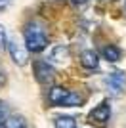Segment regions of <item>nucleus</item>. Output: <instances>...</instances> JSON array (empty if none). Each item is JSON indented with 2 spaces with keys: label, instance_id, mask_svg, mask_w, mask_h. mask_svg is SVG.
I'll use <instances>...</instances> for the list:
<instances>
[{
  "label": "nucleus",
  "instance_id": "obj_1",
  "mask_svg": "<svg viewBox=\"0 0 126 128\" xmlns=\"http://www.w3.org/2000/svg\"><path fill=\"white\" fill-rule=\"evenodd\" d=\"M25 44L31 52H40V50L46 48L48 34H46V29L38 21L27 23V27H25Z\"/></svg>",
  "mask_w": 126,
  "mask_h": 128
},
{
  "label": "nucleus",
  "instance_id": "obj_2",
  "mask_svg": "<svg viewBox=\"0 0 126 128\" xmlns=\"http://www.w3.org/2000/svg\"><path fill=\"white\" fill-rule=\"evenodd\" d=\"M8 50H10L12 59H14L17 65H25L27 63V59H29V56H27V48L23 46V42H21L19 38H12L10 42H8Z\"/></svg>",
  "mask_w": 126,
  "mask_h": 128
},
{
  "label": "nucleus",
  "instance_id": "obj_3",
  "mask_svg": "<svg viewBox=\"0 0 126 128\" xmlns=\"http://www.w3.org/2000/svg\"><path fill=\"white\" fill-rule=\"evenodd\" d=\"M54 69L52 65H48V61H36L34 63V76H36L38 82L46 84V82H52L54 80Z\"/></svg>",
  "mask_w": 126,
  "mask_h": 128
},
{
  "label": "nucleus",
  "instance_id": "obj_4",
  "mask_svg": "<svg viewBox=\"0 0 126 128\" xmlns=\"http://www.w3.org/2000/svg\"><path fill=\"white\" fill-rule=\"evenodd\" d=\"M105 84L111 88V92H113V94H118V92L126 86V75H124V73H120V71L111 73V75L105 78Z\"/></svg>",
  "mask_w": 126,
  "mask_h": 128
},
{
  "label": "nucleus",
  "instance_id": "obj_5",
  "mask_svg": "<svg viewBox=\"0 0 126 128\" xmlns=\"http://www.w3.org/2000/svg\"><path fill=\"white\" fill-rule=\"evenodd\" d=\"M109 115H111V107H109L107 102H103V103H100L94 111L90 113V120H92V122H94V120L105 122V120H109Z\"/></svg>",
  "mask_w": 126,
  "mask_h": 128
},
{
  "label": "nucleus",
  "instance_id": "obj_6",
  "mask_svg": "<svg viewBox=\"0 0 126 128\" xmlns=\"http://www.w3.org/2000/svg\"><path fill=\"white\" fill-rule=\"evenodd\" d=\"M67 58H69V48L65 46V44H58V46H54L52 52H50V56H48V59L54 61V63H61V61H65Z\"/></svg>",
  "mask_w": 126,
  "mask_h": 128
},
{
  "label": "nucleus",
  "instance_id": "obj_7",
  "mask_svg": "<svg viewBox=\"0 0 126 128\" xmlns=\"http://www.w3.org/2000/svg\"><path fill=\"white\" fill-rule=\"evenodd\" d=\"M67 96H69V90H65L61 86H54L52 90H50V94H48V100L54 105H63V102H65Z\"/></svg>",
  "mask_w": 126,
  "mask_h": 128
},
{
  "label": "nucleus",
  "instance_id": "obj_8",
  "mask_svg": "<svg viewBox=\"0 0 126 128\" xmlns=\"http://www.w3.org/2000/svg\"><path fill=\"white\" fill-rule=\"evenodd\" d=\"M80 63L86 67V69H96L100 65V59H98V54L94 50H84L82 56H80Z\"/></svg>",
  "mask_w": 126,
  "mask_h": 128
},
{
  "label": "nucleus",
  "instance_id": "obj_9",
  "mask_svg": "<svg viewBox=\"0 0 126 128\" xmlns=\"http://www.w3.org/2000/svg\"><path fill=\"white\" fill-rule=\"evenodd\" d=\"M120 54L122 52L116 48V46H113V44H109V46H105V48H103V58L107 59V61H113V63L120 59Z\"/></svg>",
  "mask_w": 126,
  "mask_h": 128
},
{
  "label": "nucleus",
  "instance_id": "obj_10",
  "mask_svg": "<svg viewBox=\"0 0 126 128\" xmlns=\"http://www.w3.org/2000/svg\"><path fill=\"white\" fill-rule=\"evenodd\" d=\"M80 103H82V96H80V94H76V92H69V96L65 98L63 105L74 107V105H80Z\"/></svg>",
  "mask_w": 126,
  "mask_h": 128
},
{
  "label": "nucleus",
  "instance_id": "obj_11",
  "mask_svg": "<svg viewBox=\"0 0 126 128\" xmlns=\"http://www.w3.org/2000/svg\"><path fill=\"white\" fill-rule=\"evenodd\" d=\"M4 126L6 128H27L25 120H23L21 117H8L4 120Z\"/></svg>",
  "mask_w": 126,
  "mask_h": 128
},
{
  "label": "nucleus",
  "instance_id": "obj_12",
  "mask_svg": "<svg viewBox=\"0 0 126 128\" xmlns=\"http://www.w3.org/2000/svg\"><path fill=\"white\" fill-rule=\"evenodd\" d=\"M56 128H74L73 117H58L56 118Z\"/></svg>",
  "mask_w": 126,
  "mask_h": 128
},
{
  "label": "nucleus",
  "instance_id": "obj_13",
  "mask_svg": "<svg viewBox=\"0 0 126 128\" xmlns=\"http://www.w3.org/2000/svg\"><path fill=\"white\" fill-rule=\"evenodd\" d=\"M6 44H8V34H6V27L0 25V50L6 48Z\"/></svg>",
  "mask_w": 126,
  "mask_h": 128
},
{
  "label": "nucleus",
  "instance_id": "obj_14",
  "mask_svg": "<svg viewBox=\"0 0 126 128\" xmlns=\"http://www.w3.org/2000/svg\"><path fill=\"white\" fill-rule=\"evenodd\" d=\"M6 117H8V107L0 102V122H2V120H6Z\"/></svg>",
  "mask_w": 126,
  "mask_h": 128
},
{
  "label": "nucleus",
  "instance_id": "obj_15",
  "mask_svg": "<svg viewBox=\"0 0 126 128\" xmlns=\"http://www.w3.org/2000/svg\"><path fill=\"white\" fill-rule=\"evenodd\" d=\"M10 2H12V0H0V12L6 10V8L10 6Z\"/></svg>",
  "mask_w": 126,
  "mask_h": 128
},
{
  "label": "nucleus",
  "instance_id": "obj_16",
  "mask_svg": "<svg viewBox=\"0 0 126 128\" xmlns=\"http://www.w3.org/2000/svg\"><path fill=\"white\" fill-rule=\"evenodd\" d=\"M71 2H73V4H78V6H80V4H84L86 0H71Z\"/></svg>",
  "mask_w": 126,
  "mask_h": 128
},
{
  "label": "nucleus",
  "instance_id": "obj_17",
  "mask_svg": "<svg viewBox=\"0 0 126 128\" xmlns=\"http://www.w3.org/2000/svg\"><path fill=\"white\" fill-rule=\"evenodd\" d=\"M2 80H4V75H2V71H0V82H2Z\"/></svg>",
  "mask_w": 126,
  "mask_h": 128
},
{
  "label": "nucleus",
  "instance_id": "obj_18",
  "mask_svg": "<svg viewBox=\"0 0 126 128\" xmlns=\"http://www.w3.org/2000/svg\"><path fill=\"white\" fill-rule=\"evenodd\" d=\"M0 128H6V126H2V124H0Z\"/></svg>",
  "mask_w": 126,
  "mask_h": 128
}]
</instances>
